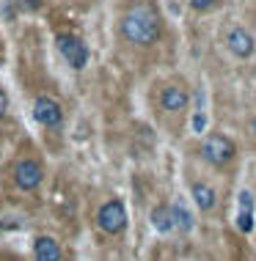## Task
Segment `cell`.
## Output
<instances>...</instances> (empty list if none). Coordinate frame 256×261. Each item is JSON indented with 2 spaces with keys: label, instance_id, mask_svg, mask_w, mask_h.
Wrapping results in <instances>:
<instances>
[{
  "label": "cell",
  "instance_id": "obj_11",
  "mask_svg": "<svg viewBox=\"0 0 256 261\" xmlns=\"http://www.w3.org/2000/svg\"><path fill=\"white\" fill-rule=\"evenodd\" d=\"M152 225L157 234H171L174 228V217H171V203H160L152 209Z\"/></svg>",
  "mask_w": 256,
  "mask_h": 261
},
{
  "label": "cell",
  "instance_id": "obj_12",
  "mask_svg": "<svg viewBox=\"0 0 256 261\" xmlns=\"http://www.w3.org/2000/svg\"><path fill=\"white\" fill-rule=\"evenodd\" d=\"M171 217H174V228L176 231H190L193 228V217H190V212L182 201L171 203Z\"/></svg>",
  "mask_w": 256,
  "mask_h": 261
},
{
  "label": "cell",
  "instance_id": "obj_1",
  "mask_svg": "<svg viewBox=\"0 0 256 261\" xmlns=\"http://www.w3.org/2000/svg\"><path fill=\"white\" fill-rule=\"evenodd\" d=\"M162 33H166V19L152 0H135L119 17V36L138 50L154 47L162 39Z\"/></svg>",
  "mask_w": 256,
  "mask_h": 261
},
{
  "label": "cell",
  "instance_id": "obj_4",
  "mask_svg": "<svg viewBox=\"0 0 256 261\" xmlns=\"http://www.w3.org/2000/svg\"><path fill=\"white\" fill-rule=\"evenodd\" d=\"M55 50L61 53V58L66 61V66L75 69V72H83L91 61L88 44H85V39H80L77 33H58V36H55Z\"/></svg>",
  "mask_w": 256,
  "mask_h": 261
},
{
  "label": "cell",
  "instance_id": "obj_13",
  "mask_svg": "<svg viewBox=\"0 0 256 261\" xmlns=\"http://www.w3.org/2000/svg\"><path fill=\"white\" fill-rule=\"evenodd\" d=\"M184 3H188L193 11H198V14H210V11H215L220 6V0H184Z\"/></svg>",
  "mask_w": 256,
  "mask_h": 261
},
{
  "label": "cell",
  "instance_id": "obj_3",
  "mask_svg": "<svg viewBox=\"0 0 256 261\" xmlns=\"http://www.w3.org/2000/svg\"><path fill=\"white\" fill-rule=\"evenodd\" d=\"M130 225V212L122 198H108L97 209V228L108 237H122Z\"/></svg>",
  "mask_w": 256,
  "mask_h": 261
},
{
  "label": "cell",
  "instance_id": "obj_15",
  "mask_svg": "<svg viewBox=\"0 0 256 261\" xmlns=\"http://www.w3.org/2000/svg\"><path fill=\"white\" fill-rule=\"evenodd\" d=\"M19 6L28 11H36V9H41V0H19Z\"/></svg>",
  "mask_w": 256,
  "mask_h": 261
},
{
  "label": "cell",
  "instance_id": "obj_6",
  "mask_svg": "<svg viewBox=\"0 0 256 261\" xmlns=\"http://www.w3.org/2000/svg\"><path fill=\"white\" fill-rule=\"evenodd\" d=\"M11 179L22 193H36V190L44 185V165H41L36 157H22V160L14 162Z\"/></svg>",
  "mask_w": 256,
  "mask_h": 261
},
{
  "label": "cell",
  "instance_id": "obj_9",
  "mask_svg": "<svg viewBox=\"0 0 256 261\" xmlns=\"http://www.w3.org/2000/svg\"><path fill=\"white\" fill-rule=\"evenodd\" d=\"M190 198H193L198 212H204V215H212L218 209V190L210 181H193L190 185Z\"/></svg>",
  "mask_w": 256,
  "mask_h": 261
},
{
  "label": "cell",
  "instance_id": "obj_16",
  "mask_svg": "<svg viewBox=\"0 0 256 261\" xmlns=\"http://www.w3.org/2000/svg\"><path fill=\"white\" fill-rule=\"evenodd\" d=\"M251 135H253V138H256V116H253V118H251Z\"/></svg>",
  "mask_w": 256,
  "mask_h": 261
},
{
  "label": "cell",
  "instance_id": "obj_14",
  "mask_svg": "<svg viewBox=\"0 0 256 261\" xmlns=\"http://www.w3.org/2000/svg\"><path fill=\"white\" fill-rule=\"evenodd\" d=\"M6 113H9V94H6L3 88H0V118H3Z\"/></svg>",
  "mask_w": 256,
  "mask_h": 261
},
{
  "label": "cell",
  "instance_id": "obj_10",
  "mask_svg": "<svg viewBox=\"0 0 256 261\" xmlns=\"http://www.w3.org/2000/svg\"><path fill=\"white\" fill-rule=\"evenodd\" d=\"M33 261H63L61 242L50 234H39L33 239Z\"/></svg>",
  "mask_w": 256,
  "mask_h": 261
},
{
  "label": "cell",
  "instance_id": "obj_17",
  "mask_svg": "<svg viewBox=\"0 0 256 261\" xmlns=\"http://www.w3.org/2000/svg\"><path fill=\"white\" fill-rule=\"evenodd\" d=\"M0 66H3V55H0Z\"/></svg>",
  "mask_w": 256,
  "mask_h": 261
},
{
  "label": "cell",
  "instance_id": "obj_2",
  "mask_svg": "<svg viewBox=\"0 0 256 261\" xmlns=\"http://www.w3.org/2000/svg\"><path fill=\"white\" fill-rule=\"evenodd\" d=\"M198 154H201V160L207 165L220 171V168H229L237 160V143L229 135H223V132H210L201 140V146H198Z\"/></svg>",
  "mask_w": 256,
  "mask_h": 261
},
{
  "label": "cell",
  "instance_id": "obj_5",
  "mask_svg": "<svg viewBox=\"0 0 256 261\" xmlns=\"http://www.w3.org/2000/svg\"><path fill=\"white\" fill-rule=\"evenodd\" d=\"M33 118H36L39 126H44L50 132H58L66 124V113H63V105L50 94H39L33 99Z\"/></svg>",
  "mask_w": 256,
  "mask_h": 261
},
{
  "label": "cell",
  "instance_id": "obj_8",
  "mask_svg": "<svg viewBox=\"0 0 256 261\" xmlns=\"http://www.w3.org/2000/svg\"><path fill=\"white\" fill-rule=\"evenodd\" d=\"M226 50H229L237 61H251L256 53V39L253 33L243 25H231L226 31Z\"/></svg>",
  "mask_w": 256,
  "mask_h": 261
},
{
  "label": "cell",
  "instance_id": "obj_7",
  "mask_svg": "<svg viewBox=\"0 0 256 261\" xmlns=\"http://www.w3.org/2000/svg\"><path fill=\"white\" fill-rule=\"evenodd\" d=\"M160 108L168 113V116H179V113H188L190 108V88L184 83H166L160 88L157 96Z\"/></svg>",
  "mask_w": 256,
  "mask_h": 261
}]
</instances>
